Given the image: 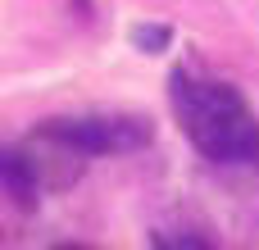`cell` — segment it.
I'll return each instance as SVG.
<instances>
[{
  "label": "cell",
  "instance_id": "cell-1",
  "mask_svg": "<svg viewBox=\"0 0 259 250\" xmlns=\"http://www.w3.org/2000/svg\"><path fill=\"white\" fill-rule=\"evenodd\" d=\"M173 109L182 132L191 137V146L214 159V164H246L259 155V123L250 105L241 100L237 87L228 82H209V77H191V73H173Z\"/></svg>",
  "mask_w": 259,
  "mask_h": 250
},
{
  "label": "cell",
  "instance_id": "cell-2",
  "mask_svg": "<svg viewBox=\"0 0 259 250\" xmlns=\"http://www.w3.org/2000/svg\"><path fill=\"white\" fill-rule=\"evenodd\" d=\"M55 137H64L82 155H127L150 146L155 128L146 114H87V118H46Z\"/></svg>",
  "mask_w": 259,
  "mask_h": 250
},
{
  "label": "cell",
  "instance_id": "cell-3",
  "mask_svg": "<svg viewBox=\"0 0 259 250\" xmlns=\"http://www.w3.org/2000/svg\"><path fill=\"white\" fill-rule=\"evenodd\" d=\"M0 191H5L9 200H18L23 210L36 205L41 178H36V169H32V159H27L23 146H5V150H0Z\"/></svg>",
  "mask_w": 259,
  "mask_h": 250
},
{
  "label": "cell",
  "instance_id": "cell-4",
  "mask_svg": "<svg viewBox=\"0 0 259 250\" xmlns=\"http://www.w3.org/2000/svg\"><path fill=\"white\" fill-rule=\"evenodd\" d=\"M132 41H137L146 55H159V50H168L173 32H168V27H150V23H141V27H132Z\"/></svg>",
  "mask_w": 259,
  "mask_h": 250
},
{
  "label": "cell",
  "instance_id": "cell-5",
  "mask_svg": "<svg viewBox=\"0 0 259 250\" xmlns=\"http://www.w3.org/2000/svg\"><path fill=\"white\" fill-rule=\"evenodd\" d=\"M91 5H96V0H73V9H77L82 18H91Z\"/></svg>",
  "mask_w": 259,
  "mask_h": 250
}]
</instances>
